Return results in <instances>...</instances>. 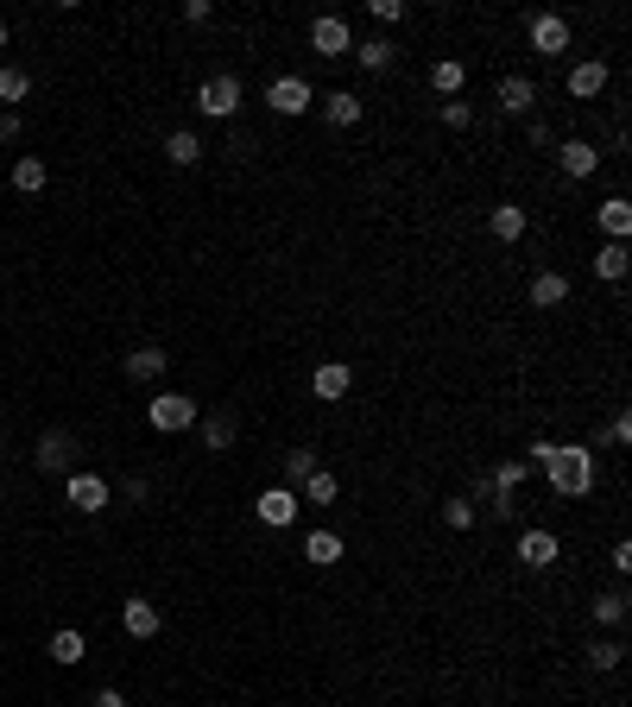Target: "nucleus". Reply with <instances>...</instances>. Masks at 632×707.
<instances>
[{"label":"nucleus","instance_id":"nucleus-9","mask_svg":"<svg viewBox=\"0 0 632 707\" xmlns=\"http://www.w3.org/2000/svg\"><path fill=\"white\" fill-rule=\"evenodd\" d=\"M493 101H500V108L506 114H531V108H538V83H531V76H519V70H512V76H500V89H493Z\"/></svg>","mask_w":632,"mask_h":707},{"label":"nucleus","instance_id":"nucleus-22","mask_svg":"<svg viewBox=\"0 0 632 707\" xmlns=\"http://www.w3.org/2000/svg\"><path fill=\"white\" fill-rule=\"evenodd\" d=\"M165 367H171V354H158V348H133V354L121 360V373H127V379H158Z\"/></svg>","mask_w":632,"mask_h":707},{"label":"nucleus","instance_id":"nucleus-3","mask_svg":"<svg viewBox=\"0 0 632 707\" xmlns=\"http://www.w3.org/2000/svg\"><path fill=\"white\" fill-rule=\"evenodd\" d=\"M266 108L272 114H310L316 108V89L304 83V76H272V83H266Z\"/></svg>","mask_w":632,"mask_h":707},{"label":"nucleus","instance_id":"nucleus-34","mask_svg":"<svg viewBox=\"0 0 632 707\" xmlns=\"http://www.w3.org/2000/svg\"><path fill=\"white\" fill-rule=\"evenodd\" d=\"M26 95H32V76L19 64H7V70H0V101H26Z\"/></svg>","mask_w":632,"mask_h":707},{"label":"nucleus","instance_id":"nucleus-6","mask_svg":"<svg viewBox=\"0 0 632 707\" xmlns=\"http://www.w3.org/2000/svg\"><path fill=\"white\" fill-rule=\"evenodd\" d=\"M310 51H316V57H342V51H354L348 19H342V13H323V19L310 26Z\"/></svg>","mask_w":632,"mask_h":707},{"label":"nucleus","instance_id":"nucleus-43","mask_svg":"<svg viewBox=\"0 0 632 707\" xmlns=\"http://www.w3.org/2000/svg\"><path fill=\"white\" fill-rule=\"evenodd\" d=\"M89 707H127V695H121V689H102V695H95Z\"/></svg>","mask_w":632,"mask_h":707},{"label":"nucleus","instance_id":"nucleus-29","mask_svg":"<svg viewBox=\"0 0 632 707\" xmlns=\"http://www.w3.org/2000/svg\"><path fill=\"white\" fill-rule=\"evenodd\" d=\"M354 64H361L367 76H380L392 64V45H386V38H367V45H354Z\"/></svg>","mask_w":632,"mask_h":707},{"label":"nucleus","instance_id":"nucleus-42","mask_svg":"<svg viewBox=\"0 0 632 707\" xmlns=\"http://www.w3.org/2000/svg\"><path fill=\"white\" fill-rule=\"evenodd\" d=\"M0 139H19V114L13 108H0Z\"/></svg>","mask_w":632,"mask_h":707},{"label":"nucleus","instance_id":"nucleus-8","mask_svg":"<svg viewBox=\"0 0 632 707\" xmlns=\"http://www.w3.org/2000/svg\"><path fill=\"white\" fill-rule=\"evenodd\" d=\"M557 165H563V177H595L601 171L595 139H557Z\"/></svg>","mask_w":632,"mask_h":707},{"label":"nucleus","instance_id":"nucleus-33","mask_svg":"<svg viewBox=\"0 0 632 707\" xmlns=\"http://www.w3.org/2000/svg\"><path fill=\"white\" fill-rule=\"evenodd\" d=\"M525 474H531V461H500V468H493V493H519L525 487Z\"/></svg>","mask_w":632,"mask_h":707},{"label":"nucleus","instance_id":"nucleus-5","mask_svg":"<svg viewBox=\"0 0 632 707\" xmlns=\"http://www.w3.org/2000/svg\"><path fill=\"white\" fill-rule=\"evenodd\" d=\"M146 417H152V430H190V423H196V404L184 398V392H158L152 404H146Z\"/></svg>","mask_w":632,"mask_h":707},{"label":"nucleus","instance_id":"nucleus-10","mask_svg":"<svg viewBox=\"0 0 632 707\" xmlns=\"http://www.w3.org/2000/svg\"><path fill=\"white\" fill-rule=\"evenodd\" d=\"M70 455H76L70 430H45V436H38V468H45V474H70Z\"/></svg>","mask_w":632,"mask_h":707},{"label":"nucleus","instance_id":"nucleus-39","mask_svg":"<svg viewBox=\"0 0 632 707\" xmlns=\"http://www.w3.org/2000/svg\"><path fill=\"white\" fill-rule=\"evenodd\" d=\"M607 562H614V575H632V543L620 537V543H614V550H607Z\"/></svg>","mask_w":632,"mask_h":707},{"label":"nucleus","instance_id":"nucleus-31","mask_svg":"<svg viewBox=\"0 0 632 707\" xmlns=\"http://www.w3.org/2000/svg\"><path fill=\"white\" fill-rule=\"evenodd\" d=\"M626 606H632L626 588H607V594H595V619L601 625H626Z\"/></svg>","mask_w":632,"mask_h":707},{"label":"nucleus","instance_id":"nucleus-28","mask_svg":"<svg viewBox=\"0 0 632 707\" xmlns=\"http://www.w3.org/2000/svg\"><path fill=\"white\" fill-rule=\"evenodd\" d=\"M13 190H26V196H32V190H45V158H32V152H26V158H13Z\"/></svg>","mask_w":632,"mask_h":707},{"label":"nucleus","instance_id":"nucleus-16","mask_svg":"<svg viewBox=\"0 0 632 707\" xmlns=\"http://www.w3.org/2000/svg\"><path fill=\"white\" fill-rule=\"evenodd\" d=\"M626 272H632L626 240H607V247L595 253V278H607V285H626Z\"/></svg>","mask_w":632,"mask_h":707},{"label":"nucleus","instance_id":"nucleus-21","mask_svg":"<svg viewBox=\"0 0 632 707\" xmlns=\"http://www.w3.org/2000/svg\"><path fill=\"white\" fill-rule=\"evenodd\" d=\"M304 562H316V569H335V562H342V537H335V531H310V537H304Z\"/></svg>","mask_w":632,"mask_h":707},{"label":"nucleus","instance_id":"nucleus-38","mask_svg":"<svg viewBox=\"0 0 632 707\" xmlns=\"http://www.w3.org/2000/svg\"><path fill=\"white\" fill-rule=\"evenodd\" d=\"M607 442H614V449H626V442H632V417H626V411L607 423Z\"/></svg>","mask_w":632,"mask_h":707},{"label":"nucleus","instance_id":"nucleus-11","mask_svg":"<svg viewBox=\"0 0 632 707\" xmlns=\"http://www.w3.org/2000/svg\"><path fill=\"white\" fill-rule=\"evenodd\" d=\"M64 493H70L76 512H89V518H95V512L108 505V480H102V474H70V487H64Z\"/></svg>","mask_w":632,"mask_h":707},{"label":"nucleus","instance_id":"nucleus-12","mask_svg":"<svg viewBox=\"0 0 632 707\" xmlns=\"http://www.w3.org/2000/svg\"><path fill=\"white\" fill-rule=\"evenodd\" d=\"M354 386V373H348V360H323V367H316L310 373V392L316 398H323V404H335V398H342Z\"/></svg>","mask_w":632,"mask_h":707},{"label":"nucleus","instance_id":"nucleus-32","mask_svg":"<svg viewBox=\"0 0 632 707\" xmlns=\"http://www.w3.org/2000/svg\"><path fill=\"white\" fill-rule=\"evenodd\" d=\"M620 657H626L620 638H595V644H588V670H620Z\"/></svg>","mask_w":632,"mask_h":707},{"label":"nucleus","instance_id":"nucleus-45","mask_svg":"<svg viewBox=\"0 0 632 707\" xmlns=\"http://www.w3.org/2000/svg\"><path fill=\"white\" fill-rule=\"evenodd\" d=\"M0 461H7V455H0Z\"/></svg>","mask_w":632,"mask_h":707},{"label":"nucleus","instance_id":"nucleus-40","mask_svg":"<svg viewBox=\"0 0 632 707\" xmlns=\"http://www.w3.org/2000/svg\"><path fill=\"white\" fill-rule=\"evenodd\" d=\"M531 146H544V152H557V133H550V120H531Z\"/></svg>","mask_w":632,"mask_h":707},{"label":"nucleus","instance_id":"nucleus-20","mask_svg":"<svg viewBox=\"0 0 632 707\" xmlns=\"http://www.w3.org/2000/svg\"><path fill=\"white\" fill-rule=\"evenodd\" d=\"M234 436H241V417H234V411H209L203 417V442H209V449H234Z\"/></svg>","mask_w":632,"mask_h":707},{"label":"nucleus","instance_id":"nucleus-26","mask_svg":"<svg viewBox=\"0 0 632 707\" xmlns=\"http://www.w3.org/2000/svg\"><path fill=\"white\" fill-rule=\"evenodd\" d=\"M601 228H607V240H626V234H632V202H626V196L601 202Z\"/></svg>","mask_w":632,"mask_h":707},{"label":"nucleus","instance_id":"nucleus-13","mask_svg":"<svg viewBox=\"0 0 632 707\" xmlns=\"http://www.w3.org/2000/svg\"><path fill=\"white\" fill-rule=\"evenodd\" d=\"M601 89H607V64H601V57H582V64L569 70V95H576V101H595Z\"/></svg>","mask_w":632,"mask_h":707},{"label":"nucleus","instance_id":"nucleus-7","mask_svg":"<svg viewBox=\"0 0 632 707\" xmlns=\"http://www.w3.org/2000/svg\"><path fill=\"white\" fill-rule=\"evenodd\" d=\"M253 512H260V524H272V531H279V524H291L304 512V499L291 493V487H266L260 499H253Z\"/></svg>","mask_w":632,"mask_h":707},{"label":"nucleus","instance_id":"nucleus-15","mask_svg":"<svg viewBox=\"0 0 632 707\" xmlns=\"http://www.w3.org/2000/svg\"><path fill=\"white\" fill-rule=\"evenodd\" d=\"M557 550H563V543L550 537V531H525V537H519V562H525V569H550V562H557Z\"/></svg>","mask_w":632,"mask_h":707},{"label":"nucleus","instance_id":"nucleus-24","mask_svg":"<svg viewBox=\"0 0 632 707\" xmlns=\"http://www.w3.org/2000/svg\"><path fill=\"white\" fill-rule=\"evenodd\" d=\"M531 303H544V310L569 303V278L563 272H538V278H531Z\"/></svg>","mask_w":632,"mask_h":707},{"label":"nucleus","instance_id":"nucleus-35","mask_svg":"<svg viewBox=\"0 0 632 707\" xmlns=\"http://www.w3.org/2000/svg\"><path fill=\"white\" fill-rule=\"evenodd\" d=\"M443 524H449V531H468V524H474V499H449L443 505Z\"/></svg>","mask_w":632,"mask_h":707},{"label":"nucleus","instance_id":"nucleus-14","mask_svg":"<svg viewBox=\"0 0 632 707\" xmlns=\"http://www.w3.org/2000/svg\"><path fill=\"white\" fill-rule=\"evenodd\" d=\"M316 108H323L329 127H354V120H361V95H354V89H329Z\"/></svg>","mask_w":632,"mask_h":707},{"label":"nucleus","instance_id":"nucleus-41","mask_svg":"<svg viewBox=\"0 0 632 707\" xmlns=\"http://www.w3.org/2000/svg\"><path fill=\"white\" fill-rule=\"evenodd\" d=\"M215 7H209V0H184V19H190V26H203V19H209Z\"/></svg>","mask_w":632,"mask_h":707},{"label":"nucleus","instance_id":"nucleus-23","mask_svg":"<svg viewBox=\"0 0 632 707\" xmlns=\"http://www.w3.org/2000/svg\"><path fill=\"white\" fill-rule=\"evenodd\" d=\"M298 499H304V505H335V499H342V480H335L329 468H316L304 487H298Z\"/></svg>","mask_w":632,"mask_h":707},{"label":"nucleus","instance_id":"nucleus-36","mask_svg":"<svg viewBox=\"0 0 632 707\" xmlns=\"http://www.w3.org/2000/svg\"><path fill=\"white\" fill-rule=\"evenodd\" d=\"M443 127H474V108H468V101H443Z\"/></svg>","mask_w":632,"mask_h":707},{"label":"nucleus","instance_id":"nucleus-2","mask_svg":"<svg viewBox=\"0 0 632 707\" xmlns=\"http://www.w3.org/2000/svg\"><path fill=\"white\" fill-rule=\"evenodd\" d=\"M196 108H203L209 120H234L241 114V76H228V70H215L203 89H196Z\"/></svg>","mask_w":632,"mask_h":707},{"label":"nucleus","instance_id":"nucleus-30","mask_svg":"<svg viewBox=\"0 0 632 707\" xmlns=\"http://www.w3.org/2000/svg\"><path fill=\"white\" fill-rule=\"evenodd\" d=\"M316 468H323V461H316L310 449H291V455H285V487H291V493H298V487H304V480H310Z\"/></svg>","mask_w":632,"mask_h":707},{"label":"nucleus","instance_id":"nucleus-17","mask_svg":"<svg viewBox=\"0 0 632 707\" xmlns=\"http://www.w3.org/2000/svg\"><path fill=\"white\" fill-rule=\"evenodd\" d=\"M487 228H493V240H525V209L519 202H493V215H487Z\"/></svg>","mask_w":632,"mask_h":707},{"label":"nucleus","instance_id":"nucleus-4","mask_svg":"<svg viewBox=\"0 0 632 707\" xmlns=\"http://www.w3.org/2000/svg\"><path fill=\"white\" fill-rule=\"evenodd\" d=\"M525 38H531V51H538V57H563L569 51V19L563 13H531Z\"/></svg>","mask_w":632,"mask_h":707},{"label":"nucleus","instance_id":"nucleus-44","mask_svg":"<svg viewBox=\"0 0 632 707\" xmlns=\"http://www.w3.org/2000/svg\"><path fill=\"white\" fill-rule=\"evenodd\" d=\"M0 45H7V19H0Z\"/></svg>","mask_w":632,"mask_h":707},{"label":"nucleus","instance_id":"nucleus-18","mask_svg":"<svg viewBox=\"0 0 632 707\" xmlns=\"http://www.w3.org/2000/svg\"><path fill=\"white\" fill-rule=\"evenodd\" d=\"M121 625H127V638H152V632H158V606L133 594V600L121 606Z\"/></svg>","mask_w":632,"mask_h":707},{"label":"nucleus","instance_id":"nucleus-25","mask_svg":"<svg viewBox=\"0 0 632 707\" xmlns=\"http://www.w3.org/2000/svg\"><path fill=\"white\" fill-rule=\"evenodd\" d=\"M83 657H89L83 632H70V625H64V632H51V663H64V670H70V663H83Z\"/></svg>","mask_w":632,"mask_h":707},{"label":"nucleus","instance_id":"nucleus-1","mask_svg":"<svg viewBox=\"0 0 632 707\" xmlns=\"http://www.w3.org/2000/svg\"><path fill=\"white\" fill-rule=\"evenodd\" d=\"M538 474L550 480L557 499H582V493H595V449L588 442H550V461Z\"/></svg>","mask_w":632,"mask_h":707},{"label":"nucleus","instance_id":"nucleus-37","mask_svg":"<svg viewBox=\"0 0 632 707\" xmlns=\"http://www.w3.org/2000/svg\"><path fill=\"white\" fill-rule=\"evenodd\" d=\"M373 19H380V26H399V19H405V0H373Z\"/></svg>","mask_w":632,"mask_h":707},{"label":"nucleus","instance_id":"nucleus-27","mask_svg":"<svg viewBox=\"0 0 632 707\" xmlns=\"http://www.w3.org/2000/svg\"><path fill=\"white\" fill-rule=\"evenodd\" d=\"M165 158H171V165H196V158H203V139H196L190 127H177V133L165 139Z\"/></svg>","mask_w":632,"mask_h":707},{"label":"nucleus","instance_id":"nucleus-19","mask_svg":"<svg viewBox=\"0 0 632 707\" xmlns=\"http://www.w3.org/2000/svg\"><path fill=\"white\" fill-rule=\"evenodd\" d=\"M462 83H468V70L456 64V57H437V64H430V89H437L443 101H456V95H462Z\"/></svg>","mask_w":632,"mask_h":707}]
</instances>
